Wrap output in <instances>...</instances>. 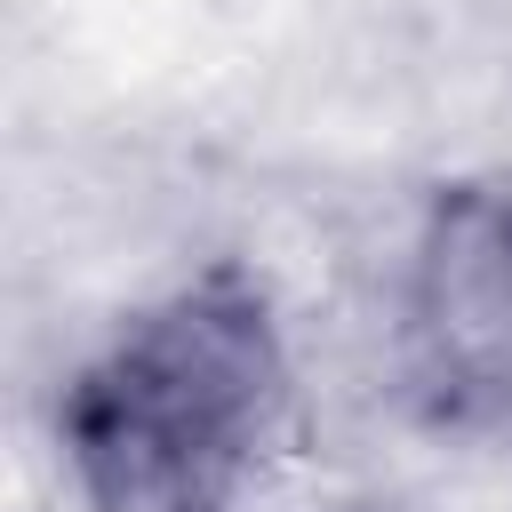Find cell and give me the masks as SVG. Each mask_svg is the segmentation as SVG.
I'll list each match as a JSON object with an SVG mask.
<instances>
[{
    "label": "cell",
    "mask_w": 512,
    "mask_h": 512,
    "mask_svg": "<svg viewBox=\"0 0 512 512\" xmlns=\"http://www.w3.org/2000/svg\"><path fill=\"white\" fill-rule=\"evenodd\" d=\"M288 416V344L272 296L216 264L64 384L56 432L88 512H232Z\"/></svg>",
    "instance_id": "1"
},
{
    "label": "cell",
    "mask_w": 512,
    "mask_h": 512,
    "mask_svg": "<svg viewBox=\"0 0 512 512\" xmlns=\"http://www.w3.org/2000/svg\"><path fill=\"white\" fill-rule=\"evenodd\" d=\"M400 392L448 432L512 416V168L432 192L400 288Z\"/></svg>",
    "instance_id": "2"
}]
</instances>
